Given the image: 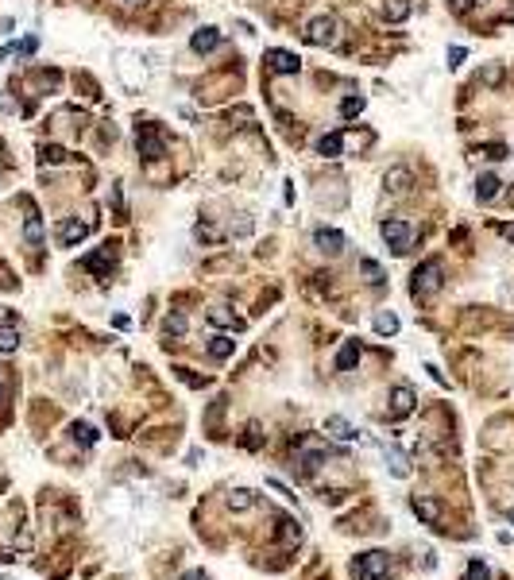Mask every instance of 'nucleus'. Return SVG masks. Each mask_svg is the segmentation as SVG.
Instances as JSON below:
<instances>
[{"instance_id": "1", "label": "nucleus", "mask_w": 514, "mask_h": 580, "mask_svg": "<svg viewBox=\"0 0 514 580\" xmlns=\"http://www.w3.org/2000/svg\"><path fill=\"white\" fill-rule=\"evenodd\" d=\"M441 286H445V263L433 255V260H426L418 271H414L410 290H414V298H429V294H437Z\"/></svg>"}, {"instance_id": "2", "label": "nucleus", "mask_w": 514, "mask_h": 580, "mask_svg": "<svg viewBox=\"0 0 514 580\" xmlns=\"http://www.w3.org/2000/svg\"><path fill=\"white\" fill-rule=\"evenodd\" d=\"M136 147H139V155H144L147 163H155V159H163V155H167V139H163V132L155 128L151 120H139L136 124Z\"/></svg>"}, {"instance_id": "3", "label": "nucleus", "mask_w": 514, "mask_h": 580, "mask_svg": "<svg viewBox=\"0 0 514 580\" xmlns=\"http://www.w3.org/2000/svg\"><path fill=\"white\" fill-rule=\"evenodd\" d=\"M391 573V557L383 550H371V553H360V561L352 565V576L356 580H383Z\"/></svg>"}, {"instance_id": "4", "label": "nucleus", "mask_w": 514, "mask_h": 580, "mask_svg": "<svg viewBox=\"0 0 514 580\" xmlns=\"http://www.w3.org/2000/svg\"><path fill=\"white\" fill-rule=\"evenodd\" d=\"M379 232H383L387 248H391L395 255H406V252H410V244H414V228L406 225V221H383V225H379Z\"/></svg>"}, {"instance_id": "5", "label": "nucleus", "mask_w": 514, "mask_h": 580, "mask_svg": "<svg viewBox=\"0 0 514 580\" xmlns=\"http://www.w3.org/2000/svg\"><path fill=\"white\" fill-rule=\"evenodd\" d=\"M305 43L310 47H333L337 43V20L333 16H317L305 23Z\"/></svg>"}, {"instance_id": "6", "label": "nucleus", "mask_w": 514, "mask_h": 580, "mask_svg": "<svg viewBox=\"0 0 514 580\" xmlns=\"http://www.w3.org/2000/svg\"><path fill=\"white\" fill-rule=\"evenodd\" d=\"M414 406H418V395H414V387H395L391 391V418H410Z\"/></svg>"}, {"instance_id": "7", "label": "nucleus", "mask_w": 514, "mask_h": 580, "mask_svg": "<svg viewBox=\"0 0 514 580\" xmlns=\"http://www.w3.org/2000/svg\"><path fill=\"white\" fill-rule=\"evenodd\" d=\"M112 263H116V244H105L101 252H93V255H86V271H93L97 279H105L112 271Z\"/></svg>"}, {"instance_id": "8", "label": "nucleus", "mask_w": 514, "mask_h": 580, "mask_svg": "<svg viewBox=\"0 0 514 580\" xmlns=\"http://www.w3.org/2000/svg\"><path fill=\"white\" fill-rule=\"evenodd\" d=\"M325 434L337 437V441H356V437H363L360 429L352 426V422L341 418V414H329V418H325Z\"/></svg>"}, {"instance_id": "9", "label": "nucleus", "mask_w": 514, "mask_h": 580, "mask_svg": "<svg viewBox=\"0 0 514 580\" xmlns=\"http://www.w3.org/2000/svg\"><path fill=\"white\" fill-rule=\"evenodd\" d=\"M89 236V225L86 221H62V225H58V244L62 248H74V244H81V240Z\"/></svg>"}, {"instance_id": "10", "label": "nucleus", "mask_w": 514, "mask_h": 580, "mask_svg": "<svg viewBox=\"0 0 514 580\" xmlns=\"http://www.w3.org/2000/svg\"><path fill=\"white\" fill-rule=\"evenodd\" d=\"M267 70H275V74H298L302 70V62H298V54H290V51H267Z\"/></svg>"}, {"instance_id": "11", "label": "nucleus", "mask_w": 514, "mask_h": 580, "mask_svg": "<svg viewBox=\"0 0 514 580\" xmlns=\"http://www.w3.org/2000/svg\"><path fill=\"white\" fill-rule=\"evenodd\" d=\"M313 244H317L321 252H329V255H341V252H344V232H337V228H317V232H313Z\"/></svg>"}, {"instance_id": "12", "label": "nucleus", "mask_w": 514, "mask_h": 580, "mask_svg": "<svg viewBox=\"0 0 514 580\" xmlns=\"http://www.w3.org/2000/svg\"><path fill=\"white\" fill-rule=\"evenodd\" d=\"M221 39H225V35H221L217 28H197L194 39H189V47H194L197 54H209V51H217V47H221Z\"/></svg>"}, {"instance_id": "13", "label": "nucleus", "mask_w": 514, "mask_h": 580, "mask_svg": "<svg viewBox=\"0 0 514 580\" xmlns=\"http://www.w3.org/2000/svg\"><path fill=\"white\" fill-rule=\"evenodd\" d=\"M414 515L421 522H429V526H437L441 522V503L429 499V495H414Z\"/></svg>"}, {"instance_id": "14", "label": "nucleus", "mask_w": 514, "mask_h": 580, "mask_svg": "<svg viewBox=\"0 0 514 580\" xmlns=\"http://www.w3.org/2000/svg\"><path fill=\"white\" fill-rule=\"evenodd\" d=\"M383 457H387V468H391V476H399V480L410 476V464H406V457H402L399 445H383Z\"/></svg>"}, {"instance_id": "15", "label": "nucleus", "mask_w": 514, "mask_h": 580, "mask_svg": "<svg viewBox=\"0 0 514 580\" xmlns=\"http://www.w3.org/2000/svg\"><path fill=\"white\" fill-rule=\"evenodd\" d=\"M360 341H344L341 344V352H337V371H352L356 364H360Z\"/></svg>"}, {"instance_id": "16", "label": "nucleus", "mask_w": 514, "mask_h": 580, "mask_svg": "<svg viewBox=\"0 0 514 580\" xmlns=\"http://www.w3.org/2000/svg\"><path fill=\"white\" fill-rule=\"evenodd\" d=\"M23 240H28L31 248L43 244V221H39L35 209H28V221H23Z\"/></svg>"}, {"instance_id": "17", "label": "nucleus", "mask_w": 514, "mask_h": 580, "mask_svg": "<svg viewBox=\"0 0 514 580\" xmlns=\"http://www.w3.org/2000/svg\"><path fill=\"white\" fill-rule=\"evenodd\" d=\"M387 190H395V194H406L410 190V182H414V174L406 170V167H395V170H387Z\"/></svg>"}, {"instance_id": "18", "label": "nucleus", "mask_w": 514, "mask_h": 580, "mask_svg": "<svg viewBox=\"0 0 514 580\" xmlns=\"http://www.w3.org/2000/svg\"><path fill=\"white\" fill-rule=\"evenodd\" d=\"M232 352H236V341H232V337H225V333L209 337V356L213 360H228Z\"/></svg>"}, {"instance_id": "19", "label": "nucleus", "mask_w": 514, "mask_h": 580, "mask_svg": "<svg viewBox=\"0 0 514 580\" xmlns=\"http://www.w3.org/2000/svg\"><path fill=\"white\" fill-rule=\"evenodd\" d=\"M341 147H344L341 132H329V136L317 139V155H325V159H337V155H341Z\"/></svg>"}, {"instance_id": "20", "label": "nucleus", "mask_w": 514, "mask_h": 580, "mask_svg": "<svg viewBox=\"0 0 514 580\" xmlns=\"http://www.w3.org/2000/svg\"><path fill=\"white\" fill-rule=\"evenodd\" d=\"M499 186H503V182L495 178V174H479V182H476V202H491V197L499 194Z\"/></svg>"}, {"instance_id": "21", "label": "nucleus", "mask_w": 514, "mask_h": 580, "mask_svg": "<svg viewBox=\"0 0 514 580\" xmlns=\"http://www.w3.org/2000/svg\"><path fill=\"white\" fill-rule=\"evenodd\" d=\"M406 16H410V0H387V4H383V20L402 23Z\"/></svg>"}, {"instance_id": "22", "label": "nucleus", "mask_w": 514, "mask_h": 580, "mask_svg": "<svg viewBox=\"0 0 514 580\" xmlns=\"http://www.w3.org/2000/svg\"><path fill=\"white\" fill-rule=\"evenodd\" d=\"M247 507H255V492H247V487L228 492V511H247Z\"/></svg>"}, {"instance_id": "23", "label": "nucleus", "mask_w": 514, "mask_h": 580, "mask_svg": "<svg viewBox=\"0 0 514 580\" xmlns=\"http://www.w3.org/2000/svg\"><path fill=\"white\" fill-rule=\"evenodd\" d=\"M209 321H213V325H225V329H244V321H240L236 313H228L225 306H217V310H209Z\"/></svg>"}, {"instance_id": "24", "label": "nucleus", "mask_w": 514, "mask_h": 580, "mask_svg": "<svg viewBox=\"0 0 514 580\" xmlns=\"http://www.w3.org/2000/svg\"><path fill=\"white\" fill-rule=\"evenodd\" d=\"M298 464H302L305 476H313V472H317L321 464H325V453H321V449H305L302 457H298Z\"/></svg>"}, {"instance_id": "25", "label": "nucleus", "mask_w": 514, "mask_h": 580, "mask_svg": "<svg viewBox=\"0 0 514 580\" xmlns=\"http://www.w3.org/2000/svg\"><path fill=\"white\" fill-rule=\"evenodd\" d=\"M20 348V329L8 321V325H0V352H16Z\"/></svg>"}, {"instance_id": "26", "label": "nucleus", "mask_w": 514, "mask_h": 580, "mask_svg": "<svg viewBox=\"0 0 514 580\" xmlns=\"http://www.w3.org/2000/svg\"><path fill=\"white\" fill-rule=\"evenodd\" d=\"M375 333H383V337H395L399 333V318H395V313H375Z\"/></svg>"}, {"instance_id": "27", "label": "nucleus", "mask_w": 514, "mask_h": 580, "mask_svg": "<svg viewBox=\"0 0 514 580\" xmlns=\"http://www.w3.org/2000/svg\"><path fill=\"white\" fill-rule=\"evenodd\" d=\"M70 434H74V441H78V445H93L97 441V429L89 426V422H74Z\"/></svg>"}, {"instance_id": "28", "label": "nucleus", "mask_w": 514, "mask_h": 580, "mask_svg": "<svg viewBox=\"0 0 514 580\" xmlns=\"http://www.w3.org/2000/svg\"><path fill=\"white\" fill-rule=\"evenodd\" d=\"M279 538H283L286 545H294L298 538H302V530H298V522H294V518H279Z\"/></svg>"}, {"instance_id": "29", "label": "nucleus", "mask_w": 514, "mask_h": 580, "mask_svg": "<svg viewBox=\"0 0 514 580\" xmlns=\"http://www.w3.org/2000/svg\"><path fill=\"white\" fill-rule=\"evenodd\" d=\"M70 155L62 151V147H54V144H43L39 147V163H66Z\"/></svg>"}, {"instance_id": "30", "label": "nucleus", "mask_w": 514, "mask_h": 580, "mask_svg": "<svg viewBox=\"0 0 514 580\" xmlns=\"http://www.w3.org/2000/svg\"><path fill=\"white\" fill-rule=\"evenodd\" d=\"M464 580H491V569H487L484 561H472V565H468V576H464Z\"/></svg>"}, {"instance_id": "31", "label": "nucleus", "mask_w": 514, "mask_h": 580, "mask_svg": "<svg viewBox=\"0 0 514 580\" xmlns=\"http://www.w3.org/2000/svg\"><path fill=\"white\" fill-rule=\"evenodd\" d=\"M363 112V97H348L341 101V116H360Z\"/></svg>"}, {"instance_id": "32", "label": "nucleus", "mask_w": 514, "mask_h": 580, "mask_svg": "<svg viewBox=\"0 0 514 580\" xmlns=\"http://www.w3.org/2000/svg\"><path fill=\"white\" fill-rule=\"evenodd\" d=\"M167 333H170V337H182V333H186V318H182V313H170V318H167Z\"/></svg>"}, {"instance_id": "33", "label": "nucleus", "mask_w": 514, "mask_h": 580, "mask_svg": "<svg viewBox=\"0 0 514 580\" xmlns=\"http://www.w3.org/2000/svg\"><path fill=\"white\" fill-rule=\"evenodd\" d=\"M360 267H363V275H368V283H375V286H379V283H383V271H379V263H371V260H363V263H360Z\"/></svg>"}, {"instance_id": "34", "label": "nucleus", "mask_w": 514, "mask_h": 580, "mask_svg": "<svg viewBox=\"0 0 514 580\" xmlns=\"http://www.w3.org/2000/svg\"><path fill=\"white\" fill-rule=\"evenodd\" d=\"M479 155H484V159H491V163H499V159H507V147H503V144H487Z\"/></svg>"}, {"instance_id": "35", "label": "nucleus", "mask_w": 514, "mask_h": 580, "mask_svg": "<svg viewBox=\"0 0 514 580\" xmlns=\"http://www.w3.org/2000/svg\"><path fill=\"white\" fill-rule=\"evenodd\" d=\"M449 8H452L457 16H468L472 8H476V0H449Z\"/></svg>"}, {"instance_id": "36", "label": "nucleus", "mask_w": 514, "mask_h": 580, "mask_svg": "<svg viewBox=\"0 0 514 580\" xmlns=\"http://www.w3.org/2000/svg\"><path fill=\"white\" fill-rule=\"evenodd\" d=\"M464 54H468L464 47H449V66H460V62H464Z\"/></svg>"}, {"instance_id": "37", "label": "nucleus", "mask_w": 514, "mask_h": 580, "mask_svg": "<svg viewBox=\"0 0 514 580\" xmlns=\"http://www.w3.org/2000/svg\"><path fill=\"white\" fill-rule=\"evenodd\" d=\"M35 47H39V39H35V35L23 39V43H20V54H35Z\"/></svg>"}, {"instance_id": "38", "label": "nucleus", "mask_w": 514, "mask_h": 580, "mask_svg": "<svg viewBox=\"0 0 514 580\" xmlns=\"http://www.w3.org/2000/svg\"><path fill=\"white\" fill-rule=\"evenodd\" d=\"M182 580H209V576H205V573H201V569H189V573H186V576H182Z\"/></svg>"}, {"instance_id": "39", "label": "nucleus", "mask_w": 514, "mask_h": 580, "mask_svg": "<svg viewBox=\"0 0 514 580\" xmlns=\"http://www.w3.org/2000/svg\"><path fill=\"white\" fill-rule=\"evenodd\" d=\"M499 232H503V240H510V244H514V225H499Z\"/></svg>"}, {"instance_id": "40", "label": "nucleus", "mask_w": 514, "mask_h": 580, "mask_svg": "<svg viewBox=\"0 0 514 580\" xmlns=\"http://www.w3.org/2000/svg\"><path fill=\"white\" fill-rule=\"evenodd\" d=\"M507 518H510V522H514V503H510V507H507Z\"/></svg>"}, {"instance_id": "41", "label": "nucleus", "mask_w": 514, "mask_h": 580, "mask_svg": "<svg viewBox=\"0 0 514 580\" xmlns=\"http://www.w3.org/2000/svg\"><path fill=\"white\" fill-rule=\"evenodd\" d=\"M124 4H147V0H124Z\"/></svg>"}, {"instance_id": "42", "label": "nucleus", "mask_w": 514, "mask_h": 580, "mask_svg": "<svg viewBox=\"0 0 514 580\" xmlns=\"http://www.w3.org/2000/svg\"><path fill=\"white\" fill-rule=\"evenodd\" d=\"M0 399H4V387H0Z\"/></svg>"}, {"instance_id": "43", "label": "nucleus", "mask_w": 514, "mask_h": 580, "mask_svg": "<svg viewBox=\"0 0 514 580\" xmlns=\"http://www.w3.org/2000/svg\"><path fill=\"white\" fill-rule=\"evenodd\" d=\"M0 580H8V576H0Z\"/></svg>"}]
</instances>
